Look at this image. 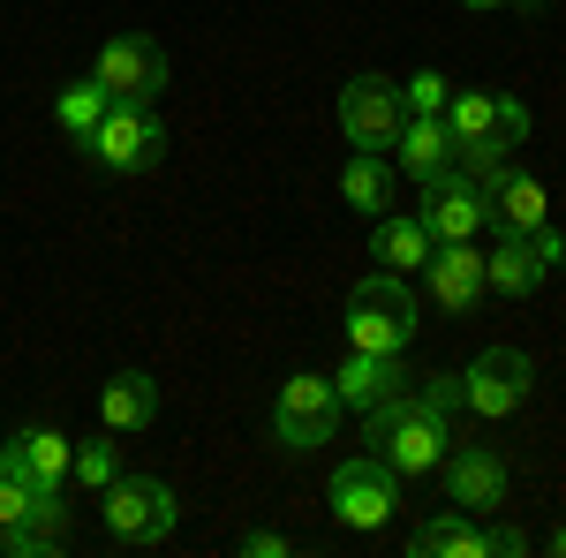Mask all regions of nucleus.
I'll list each match as a JSON object with an SVG mask.
<instances>
[{
    "instance_id": "nucleus-22",
    "label": "nucleus",
    "mask_w": 566,
    "mask_h": 558,
    "mask_svg": "<svg viewBox=\"0 0 566 558\" xmlns=\"http://www.w3.org/2000/svg\"><path fill=\"white\" fill-rule=\"evenodd\" d=\"M340 197H348L363 219H386L392 212V167L378 151H355L348 167H340Z\"/></svg>"
},
{
    "instance_id": "nucleus-27",
    "label": "nucleus",
    "mask_w": 566,
    "mask_h": 558,
    "mask_svg": "<svg viewBox=\"0 0 566 558\" xmlns=\"http://www.w3.org/2000/svg\"><path fill=\"white\" fill-rule=\"evenodd\" d=\"M287 551H295V544H287L280 528H250V536H242V558H287Z\"/></svg>"
},
{
    "instance_id": "nucleus-14",
    "label": "nucleus",
    "mask_w": 566,
    "mask_h": 558,
    "mask_svg": "<svg viewBox=\"0 0 566 558\" xmlns=\"http://www.w3.org/2000/svg\"><path fill=\"white\" fill-rule=\"evenodd\" d=\"M423 287L446 317H469L483 302V250L476 242H438L431 257H423Z\"/></svg>"
},
{
    "instance_id": "nucleus-2",
    "label": "nucleus",
    "mask_w": 566,
    "mask_h": 558,
    "mask_svg": "<svg viewBox=\"0 0 566 558\" xmlns=\"http://www.w3.org/2000/svg\"><path fill=\"white\" fill-rule=\"evenodd\" d=\"M363 430H370V445L392 461V475H438L446 453H453V415L423 408L416 386L400 392V400H386L378 415H363Z\"/></svg>"
},
{
    "instance_id": "nucleus-21",
    "label": "nucleus",
    "mask_w": 566,
    "mask_h": 558,
    "mask_svg": "<svg viewBox=\"0 0 566 558\" xmlns=\"http://www.w3.org/2000/svg\"><path fill=\"white\" fill-rule=\"evenodd\" d=\"M438 242H431V227L416 212H386L378 219V264L386 272H423V257H431Z\"/></svg>"
},
{
    "instance_id": "nucleus-6",
    "label": "nucleus",
    "mask_w": 566,
    "mask_h": 558,
    "mask_svg": "<svg viewBox=\"0 0 566 558\" xmlns=\"http://www.w3.org/2000/svg\"><path fill=\"white\" fill-rule=\"evenodd\" d=\"M340 386L333 378H287L280 400H272V445H287V453H317V445H333V430H340Z\"/></svg>"
},
{
    "instance_id": "nucleus-16",
    "label": "nucleus",
    "mask_w": 566,
    "mask_h": 558,
    "mask_svg": "<svg viewBox=\"0 0 566 558\" xmlns=\"http://www.w3.org/2000/svg\"><path fill=\"white\" fill-rule=\"evenodd\" d=\"M333 386H340V408H355V415H378V408H386V400H400L416 378L400 370V355H363V347H348V362L333 370Z\"/></svg>"
},
{
    "instance_id": "nucleus-15",
    "label": "nucleus",
    "mask_w": 566,
    "mask_h": 558,
    "mask_svg": "<svg viewBox=\"0 0 566 558\" xmlns=\"http://www.w3.org/2000/svg\"><path fill=\"white\" fill-rule=\"evenodd\" d=\"M438 475H446V498H453L461 514H491V506H506V461H499L491 445H453Z\"/></svg>"
},
{
    "instance_id": "nucleus-24",
    "label": "nucleus",
    "mask_w": 566,
    "mask_h": 558,
    "mask_svg": "<svg viewBox=\"0 0 566 558\" xmlns=\"http://www.w3.org/2000/svg\"><path fill=\"white\" fill-rule=\"evenodd\" d=\"M69 475H76V483H84V491H106V483H114V475H122V453H114V430H106V438H98V445H84V453H76V461H69Z\"/></svg>"
},
{
    "instance_id": "nucleus-18",
    "label": "nucleus",
    "mask_w": 566,
    "mask_h": 558,
    "mask_svg": "<svg viewBox=\"0 0 566 558\" xmlns=\"http://www.w3.org/2000/svg\"><path fill=\"white\" fill-rule=\"evenodd\" d=\"M69 461H76V445H69L61 430H15V438L0 445V468L23 475V483H61Z\"/></svg>"
},
{
    "instance_id": "nucleus-30",
    "label": "nucleus",
    "mask_w": 566,
    "mask_h": 558,
    "mask_svg": "<svg viewBox=\"0 0 566 558\" xmlns=\"http://www.w3.org/2000/svg\"><path fill=\"white\" fill-rule=\"evenodd\" d=\"M552 551H559V558H566V528H552Z\"/></svg>"
},
{
    "instance_id": "nucleus-8",
    "label": "nucleus",
    "mask_w": 566,
    "mask_h": 558,
    "mask_svg": "<svg viewBox=\"0 0 566 558\" xmlns=\"http://www.w3.org/2000/svg\"><path fill=\"white\" fill-rule=\"evenodd\" d=\"M325 498H333V520L340 528H386L392 506H400V475H392L386 453H355V461H340L333 468V483H325Z\"/></svg>"
},
{
    "instance_id": "nucleus-7",
    "label": "nucleus",
    "mask_w": 566,
    "mask_h": 558,
    "mask_svg": "<svg viewBox=\"0 0 566 558\" xmlns=\"http://www.w3.org/2000/svg\"><path fill=\"white\" fill-rule=\"evenodd\" d=\"M528 392H536V362H528L522 347H483L476 362L461 370V408H469V415H483V423L522 415Z\"/></svg>"
},
{
    "instance_id": "nucleus-11",
    "label": "nucleus",
    "mask_w": 566,
    "mask_h": 558,
    "mask_svg": "<svg viewBox=\"0 0 566 558\" xmlns=\"http://www.w3.org/2000/svg\"><path fill=\"white\" fill-rule=\"evenodd\" d=\"M400 122H408V106H400V84H386V76H355L340 91V129H348L355 151H386Z\"/></svg>"
},
{
    "instance_id": "nucleus-9",
    "label": "nucleus",
    "mask_w": 566,
    "mask_h": 558,
    "mask_svg": "<svg viewBox=\"0 0 566 558\" xmlns=\"http://www.w3.org/2000/svg\"><path fill=\"white\" fill-rule=\"evenodd\" d=\"M566 264V234L544 219L536 234H506L491 257H483V287L491 295H506V302H522V295H536L544 287V272H559Z\"/></svg>"
},
{
    "instance_id": "nucleus-5",
    "label": "nucleus",
    "mask_w": 566,
    "mask_h": 558,
    "mask_svg": "<svg viewBox=\"0 0 566 558\" xmlns=\"http://www.w3.org/2000/svg\"><path fill=\"white\" fill-rule=\"evenodd\" d=\"M98 498H106V536L129 544V551H159L181 520L175 483H159V475H114Z\"/></svg>"
},
{
    "instance_id": "nucleus-20",
    "label": "nucleus",
    "mask_w": 566,
    "mask_h": 558,
    "mask_svg": "<svg viewBox=\"0 0 566 558\" xmlns=\"http://www.w3.org/2000/svg\"><path fill=\"white\" fill-rule=\"evenodd\" d=\"M408 551L416 558H483V520L461 514V506H446V514H431L408 536Z\"/></svg>"
},
{
    "instance_id": "nucleus-23",
    "label": "nucleus",
    "mask_w": 566,
    "mask_h": 558,
    "mask_svg": "<svg viewBox=\"0 0 566 558\" xmlns=\"http://www.w3.org/2000/svg\"><path fill=\"white\" fill-rule=\"evenodd\" d=\"M106 106H114V98H106V84H98V76H84V84H69L61 98H53V122H61V136H76V144H84V136L98 129V114H106Z\"/></svg>"
},
{
    "instance_id": "nucleus-12",
    "label": "nucleus",
    "mask_w": 566,
    "mask_h": 558,
    "mask_svg": "<svg viewBox=\"0 0 566 558\" xmlns=\"http://www.w3.org/2000/svg\"><path fill=\"white\" fill-rule=\"evenodd\" d=\"M91 76L106 84V98H159L167 91V45L159 39H106Z\"/></svg>"
},
{
    "instance_id": "nucleus-19",
    "label": "nucleus",
    "mask_w": 566,
    "mask_h": 558,
    "mask_svg": "<svg viewBox=\"0 0 566 558\" xmlns=\"http://www.w3.org/2000/svg\"><path fill=\"white\" fill-rule=\"evenodd\" d=\"M392 144H400L408 181H438V173H453V136H446V114H408Z\"/></svg>"
},
{
    "instance_id": "nucleus-17",
    "label": "nucleus",
    "mask_w": 566,
    "mask_h": 558,
    "mask_svg": "<svg viewBox=\"0 0 566 558\" xmlns=\"http://www.w3.org/2000/svg\"><path fill=\"white\" fill-rule=\"evenodd\" d=\"M98 423L114 430V438L151 430V423H159V378H151V370H114L106 392H98Z\"/></svg>"
},
{
    "instance_id": "nucleus-3",
    "label": "nucleus",
    "mask_w": 566,
    "mask_h": 558,
    "mask_svg": "<svg viewBox=\"0 0 566 558\" xmlns=\"http://www.w3.org/2000/svg\"><path fill=\"white\" fill-rule=\"evenodd\" d=\"M416 340V295H408V272H370L355 280L348 295V347L363 355H400Z\"/></svg>"
},
{
    "instance_id": "nucleus-25",
    "label": "nucleus",
    "mask_w": 566,
    "mask_h": 558,
    "mask_svg": "<svg viewBox=\"0 0 566 558\" xmlns=\"http://www.w3.org/2000/svg\"><path fill=\"white\" fill-rule=\"evenodd\" d=\"M446 98H453V84H446L438 69H416V76L400 84V106H408V114H446Z\"/></svg>"
},
{
    "instance_id": "nucleus-28",
    "label": "nucleus",
    "mask_w": 566,
    "mask_h": 558,
    "mask_svg": "<svg viewBox=\"0 0 566 558\" xmlns=\"http://www.w3.org/2000/svg\"><path fill=\"white\" fill-rule=\"evenodd\" d=\"M483 551H506V558H522V551H528V536H522V528H483Z\"/></svg>"
},
{
    "instance_id": "nucleus-10",
    "label": "nucleus",
    "mask_w": 566,
    "mask_h": 558,
    "mask_svg": "<svg viewBox=\"0 0 566 558\" xmlns=\"http://www.w3.org/2000/svg\"><path fill=\"white\" fill-rule=\"evenodd\" d=\"M476 189H483V219L499 227V234H536L544 219H552V197H544V181L522 173L514 159H499V167H476Z\"/></svg>"
},
{
    "instance_id": "nucleus-26",
    "label": "nucleus",
    "mask_w": 566,
    "mask_h": 558,
    "mask_svg": "<svg viewBox=\"0 0 566 558\" xmlns=\"http://www.w3.org/2000/svg\"><path fill=\"white\" fill-rule=\"evenodd\" d=\"M416 400L438 408V415H461V378L453 370H431V378H416Z\"/></svg>"
},
{
    "instance_id": "nucleus-13",
    "label": "nucleus",
    "mask_w": 566,
    "mask_h": 558,
    "mask_svg": "<svg viewBox=\"0 0 566 558\" xmlns=\"http://www.w3.org/2000/svg\"><path fill=\"white\" fill-rule=\"evenodd\" d=\"M423 227H431V242H476V227H483V189H476V173H438V181H423Z\"/></svg>"
},
{
    "instance_id": "nucleus-1",
    "label": "nucleus",
    "mask_w": 566,
    "mask_h": 558,
    "mask_svg": "<svg viewBox=\"0 0 566 558\" xmlns=\"http://www.w3.org/2000/svg\"><path fill=\"white\" fill-rule=\"evenodd\" d=\"M446 136H453V167L461 173L499 167L528 144V106L506 98V91H453L446 98Z\"/></svg>"
},
{
    "instance_id": "nucleus-29",
    "label": "nucleus",
    "mask_w": 566,
    "mask_h": 558,
    "mask_svg": "<svg viewBox=\"0 0 566 558\" xmlns=\"http://www.w3.org/2000/svg\"><path fill=\"white\" fill-rule=\"evenodd\" d=\"M461 8H528V0H461Z\"/></svg>"
},
{
    "instance_id": "nucleus-4",
    "label": "nucleus",
    "mask_w": 566,
    "mask_h": 558,
    "mask_svg": "<svg viewBox=\"0 0 566 558\" xmlns=\"http://www.w3.org/2000/svg\"><path fill=\"white\" fill-rule=\"evenodd\" d=\"M84 151L106 173H151L167 159V122H159L151 98H114V106L98 114V129L84 136Z\"/></svg>"
}]
</instances>
